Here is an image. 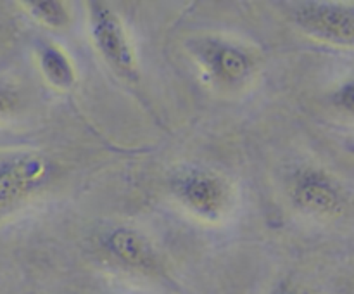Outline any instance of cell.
<instances>
[{"label":"cell","instance_id":"12","mask_svg":"<svg viewBox=\"0 0 354 294\" xmlns=\"http://www.w3.org/2000/svg\"><path fill=\"white\" fill-rule=\"evenodd\" d=\"M12 104H14L12 97H10L7 92H2V90H0V116H2V114H6L7 111L12 107Z\"/></svg>","mask_w":354,"mask_h":294},{"label":"cell","instance_id":"11","mask_svg":"<svg viewBox=\"0 0 354 294\" xmlns=\"http://www.w3.org/2000/svg\"><path fill=\"white\" fill-rule=\"evenodd\" d=\"M273 294H311V293L310 291L303 289V287L294 286V284H280V286L273 291Z\"/></svg>","mask_w":354,"mask_h":294},{"label":"cell","instance_id":"6","mask_svg":"<svg viewBox=\"0 0 354 294\" xmlns=\"http://www.w3.org/2000/svg\"><path fill=\"white\" fill-rule=\"evenodd\" d=\"M290 194L294 203L308 213L335 214L344 206L341 187L318 169H301L294 176Z\"/></svg>","mask_w":354,"mask_h":294},{"label":"cell","instance_id":"1","mask_svg":"<svg viewBox=\"0 0 354 294\" xmlns=\"http://www.w3.org/2000/svg\"><path fill=\"white\" fill-rule=\"evenodd\" d=\"M90 33L97 50L120 75L133 78L137 59L120 17L104 2H90Z\"/></svg>","mask_w":354,"mask_h":294},{"label":"cell","instance_id":"10","mask_svg":"<svg viewBox=\"0 0 354 294\" xmlns=\"http://www.w3.org/2000/svg\"><path fill=\"white\" fill-rule=\"evenodd\" d=\"M335 104H337L341 109L354 114V80L346 82L344 85L335 92Z\"/></svg>","mask_w":354,"mask_h":294},{"label":"cell","instance_id":"7","mask_svg":"<svg viewBox=\"0 0 354 294\" xmlns=\"http://www.w3.org/2000/svg\"><path fill=\"white\" fill-rule=\"evenodd\" d=\"M102 244L111 256L130 268L142 272H152L158 268V256L151 242L137 230L127 227L113 228L109 234H106Z\"/></svg>","mask_w":354,"mask_h":294},{"label":"cell","instance_id":"5","mask_svg":"<svg viewBox=\"0 0 354 294\" xmlns=\"http://www.w3.org/2000/svg\"><path fill=\"white\" fill-rule=\"evenodd\" d=\"M194 54L204 68L225 83L244 80L252 68V59L244 48L223 38L206 37L192 44Z\"/></svg>","mask_w":354,"mask_h":294},{"label":"cell","instance_id":"2","mask_svg":"<svg viewBox=\"0 0 354 294\" xmlns=\"http://www.w3.org/2000/svg\"><path fill=\"white\" fill-rule=\"evenodd\" d=\"M171 189L176 199L192 213L203 218L220 217L228 203V187L214 173L201 168H189L173 178Z\"/></svg>","mask_w":354,"mask_h":294},{"label":"cell","instance_id":"4","mask_svg":"<svg viewBox=\"0 0 354 294\" xmlns=\"http://www.w3.org/2000/svg\"><path fill=\"white\" fill-rule=\"evenodd\" d=\"M47 163L33 154L0 161V213L16 208L47 178Z\"/></svg>","mask_w":354,"mask_h":294},{"label":"cell","instance_id":"8","mask_svg":"<svg viewBox=\"0 0 354 294\" xmlns=\"http://www.w3.org/2000/svg\"><path fill=\"white\" fill-rule=\"evenodd\" d=\"M38 61H40L41 73H44V76L50 85L66 90L75 83V68H73L68 55L57 45H41L40 50H38Z\"/></svg>","mask_w":354,"mask_h":294},{"label":"cell","instance_id":"9","mask_svg":"<svg viewBox=\"0 0 354 294\" xmlns=\"http://www.w3.org/2000/svg\"><path fill=\"white\" fill-rule=\"evenodd\" d=\"M26 7L35 19L41 21L47 26L61 28L69 21L68 9L64 3L57 0H31V2H26Z\"/></svg>","mask_w":354,"mask_h":294},{"label":"cell","instance_id":"3","mask_svg":"<svg viewBox=\"0 0 354 294\" xmlns=\"http://www.w3.org/2000/svg\"><path fill=\"white\" fill-rule=\"evenodd\" d=\"M294 19L306 33L334 44L354 45V9L327 2H304Z\"/></svg>","mask_w":354,"mask_h":294}]
</instances>
